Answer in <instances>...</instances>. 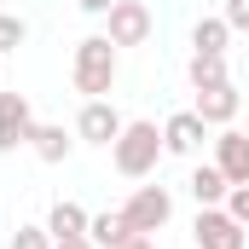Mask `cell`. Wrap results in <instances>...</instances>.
I'll list each match as a JSON object with an SVG mask.
<instances>
[{
	"mask_svg": "<svg viewBox=\"0 0 249 249\" xmlns=\"http://www.w3.org/2000/svg\"><path fill=\"white\" fill-rule=\"evenodd\" d=\"M168 151H162V127L157 122H127L122 127V139L110 145V162H116V174L122 180H145V174H157V162H162Z\"/></svg>",
	"mask_w": 249,
	"mask_h": 249,
	"instance_id": "6da1fadb",
	"label": "cell"
},
{
	"mask_svg": "<svg viewBox=\"0 0 249 249\" xmlns=\"http://www.w3.org/2000/svg\"><path fill=\"white\" fill-rule=\"evenodd\" d=\"M203 139H209V122H203L197 110H174V116L162 122V151H168V157H191V151H203Z\"/></svg>",
	"mask_w": 249,
	"mask_h": 249,
	"instance_id": "ba28073f",
	"label": "cell"
},
{
	"mask_svg": "<svg viewBox=\"0 0 249 249\" xmlns=\"http://www.w3.org/2000/svg\"><path fill=\"white\" fill-rule=\"evenodd\" d=\"M110 87H116V41L87 35L75 47V93L81 99H110Z\"/></svg>",
	"mask_w": 249,
	"mask_h": 249,
	"instance_id": "7a4b0ae2",
	"label": "cell"
},
{
	"mask_svg": "<svg viewBox=\"0 0 249 249\" xmlns=\"http://www.w3.org/2000/svg\"><path fill=\"white\" fill-rule=\"evenodd\" d=\"M220 18H226L232 29H249V0H226V6H220Z\"/></svg>",
	"mask_w": 249,
	"mask_h": 249,
	"instance_id": "ffe728a7",
	"label": "cell"
},
{
	"mask_svg": "<svg viewBox=\"0 0 249 249\" xmlns=\"http://www.w3.org/2000/svg\"><path fill=\"white\" fill-rule=\"evenodd\" d=\"M191 110H197L209 127H232L238 110H244V93H238L232 81H220V87H197V105H191Z\"/></svg>",
	"mask_w": 249,
	"mask_h": 249,
	"instance_id": "9c48e42d",
	"label": "cell"
},
{
	"mask_svg": "<svg viewBox=\"0 0 249 249\" xmlns=\"http://www.w3.org/2000/svg\"><path fill=\"white\" fill-rule=\"evenodd\" d=\"M122 110H116V105H110V99H87V105H81V116H75V139H87V145H105V151H110V145H116V139H122Z\"/></svg>",
	"mask_w": 249,
	"mask_h": 249,
	"instance_id": "5b68a950",
	"label": "cell"
},
{
	"mask_svg": "<svg viewBox=\"0 0 249 249\" xmlns=\"http://www.w3.org/2000/svg\"><path fill=\"white\" fill-rule=\"evenodd\" d=\"M122 214H127V226H133L139 238H151V232H162V226L174 220V191L168 186H139L122 203Z\"/></svg>",
	"mask_w": 249,
	"mask_h": 249,
	"instance_id": "3957f363",
	"label": "cell"
},
{
	"mask_svg": "<svg viewBox=\"0 0 249 249\" xmlns=\"http://www.w3.org/2000/svg\"><path fill=\"white\" fill-rule=\"evenodd\" d=\"M186 75H191V87H220V81H232V75H226V53H191Z\"/></svg>",
	"mask_w": 249,
	"mask_h": 249,
	"instance_id": "9a60e30c",
	"label": "cell"
},
{
	"mask_svg": "<svg viewBox=\"0 0 249 249\" xmlns=\"http://www.w3.org/2000/svg\"><path fill=\"white\" fill-rule=\"evenodd\" d=\"M244 105H249V99H244Z\"/></svg>",
	"mask_w": 249,
	"mask_h": 249,
	"instance_id": "cb8c5ba5",
	"label": "cell"
},
{
	"mask_svg": "<svg viewBox=\"0 0 249 249\" xmlns=\"http://www.w3.org/2000/svg\"><path fill=\"white\" fill-rule=\"evenodd\" d=\"M186 191L197 197V209H220V203H226V191H232V180H226L214 162H197V168H191V180H186Z\"/></svg>",
	"mask_w": 249,
	"mask_h": 249,
	"instance_id": "7c38bea8",
	"label": "cell"
},
{
	"mask_svg": "<svg viewBox=\"0 0 249 249\" xmlns=\"http://www.w3.org/2000/svg\"><path fill=\"white\" fill-rule=\"evenodd\" d=\"M58 249H99V244H93V238H64Z\"/></svg>",
	"mask_w": 249,
	"mask_h": 249,
	"instance_id": "7402d4cb",
	"label": "cell"
},
{
	"mask_svg": "<svg viewBox=\"0 0 249 249\" xmlns=\"http://www.w3.org/2000/svg\"><path fill=\"white\" fill-rule=\"evenodd\" d=\"M87 209L81 203H70V197H58L53 203V214H47V232H53V244H64V238H87Z\"/></svg>",
	"mask_w": 249,
	"mask_h": 249,
	"instance_id": "4fadbf2b",
	"label": "cell"
},
{
	"mask_svg": "<svg viewBox=\"0 0 249 249\" xmlns=\"http://www.w3.org/2000/svg\"><path fill=\"white\" fill-rule=\"evenodd\" d=\"M23 35H29V23H23L18 12H0V53H18Z\"/></svg>",
	"mask_w": 249,
	"mask_h": 249,
	"instance_id": "e0dca14e",
	"label": "cell"
},
{
	"mask_svg": "<svg viewBox=\"0 0 249 249\" xmlns=\"http://www.w3.org/2000/svg\"><path fill=\"white\" fill-rule=\"evenodd\" d=\"M122 249H157V244H151V238H127Z\"/></svg>",
	"mask_w": 249,
	"mask_h": 249,
	"instance_id": "603a6c76",
	"label": "cell"
},
{
	"mask_svg": "<svg viewBox=\"0 0 249 249\" xmlns=\"http://www.w3.org/2000/svg\"><path fill=\"white\" fill-rule=\"evenodd\" d=\"M214 168H220L232 186H249V133L244 127H220V139H214Z\"/></svg>",
	"mask_w": 249,
	"mask_h": 249,
	"instance_id": "30bf717a",
	"label": "cell"
},
{
	"mask_svg": "<svg viewBox=\"0 0 249 249\" xmlns=\"http://www.w3.org/2000/svg\"><path fill=\"white\" fill-rule=\"evenodd\" d=\"M75 6H81V12H93V18H105V12H110L116 0H75Z\"/></svg>",
	"mask_w": 249,
	"mask_h": 249,
	"instance_id": "44dd1931",
	"label": "cell"
},
{
	"mask_svg": "<svg viewBox=\"0 0 249 249\" xmlns=\"http://www.w3.org/2000/svg\"><path fill=\"white\" fill-rule=\"evenodd\" d=\"M226 214L249 226V186H232V191H226Z\"/></svg>",
	"mask_w": 249,
	"mask_h": 249,
	"instance_id": "d6986e66",
	"label": "cell"
},
{
	"mask_svg": "<svg viewBox=\"0 0 249 249\" xmlns=\"http://www.w3.org/2000/svg\"><path fill=\"white\" fill-rule=\"evenodd\" d=\"M6 249H58V244H53V232H47V226H18Z\"/></svg>",
	"mask_w": 249,
	"mask_h": 249,
	"instance_id": "ac0fdd59",
	"label": "cell"
},
{
	"mask_svg": "<svg viewBox=\"0 0 249 249\" xmlns=\"http://www.w3.org/2000/svg\"><path fill=\"white\" fill-rule=\"evenodd\" d=\"M87 238H93L99 249H122L127 238H139V232L127 226V214H122V209H105V214H93V220H87Z\"/></svg>",
	"mask_w": 249,
	"mask_h": 249,
	"instance_id": "5bb4252c",
	"label": "cell"
},
{
	"mask_svg": "<svg viewBox=\"0 0 249 249\" xmlns=\"http://www.w3.org/2000/svg\"><path fill=\"white\" fill-rule=\"evenodd\" d=\"M105 18H110L105 35H110L116 47H145V41H151V6H145V0H116Z\"/></svg>",
	"mask_w": 249,
	"mask_h": 249,
	"instance_id": "8992f818",
	"label": "cell"
},
{
	"mask_svg": "<svg viewBox=\"0 0 249 249\" xmlns=\"http://www.w3.org/2000/svg\"><path fill=\"white\" fill-rule=\"evenodd\" d=\"M191 238H197V249H249V226H244V220H232L226 203H220V209H197Z\"/></svg>",
	"mask_w": 249,
	"mask_h": 249,
	"instance_id": "277c9868",
	"label": "cell"
},
{
	"mask_svg": "<svg viewBox=\"0 0 249 249\" xmlns=\"http://www.w3.org/2000/svg\"><path fill=\"white\" fill-rule=\"evenodd\" d=\"M29 151L41 157V162H70V151H75V133H64V122H35V133H29Z\"/></svg>",
	"mask_w": 249,
	"mask_h": 249,
	"instance_id": "8fae6325",
	"label": "cell"
},
{
	"mask_svg": "<svg viewBox=\"0 0 249 249\" xmlns=\"http://www.w3.org/2000/svg\"><path fill=\"white\" fill-rule=\"evenodd\" d=\"M226 41H232V23H226V18H197L191 53H226Z\"/></svg>",
	"mask_w": 249,
	"mask_h": 249,
	"instance_id": "2e32d148",
	"label": "cell"
},
{
	"mask_svg": "<svg viewBox=\"0 0 249 249\" xmlns=\"http://www.w3.org/2000/svg\"><path fill=\"white\" fill-rule=\"evenodd\" d=\"M29 133H35V105H29V93H0V151L29 145Z\"/></svg>",
	"mask_w": 249,
	"mask_h": 249,
	"instance_id": "52a82bcc",
	"label": "cell"
}]
</instances>
